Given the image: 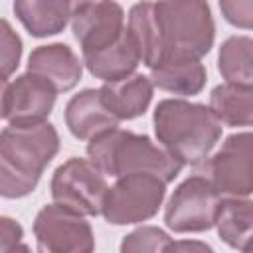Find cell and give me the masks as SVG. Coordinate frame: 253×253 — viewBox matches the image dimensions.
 Here are the masks:
<instances>
[{"label": "cell", "mask_w": 253, "mask_h": 253, "mask_svg": "<svg viewBox=\"0 0 253 253\" xmlns=\"http://www.w3.org/2000/svg\"><path fill=\"white\" fill-rule=\"evenodd\" d=\"M211 113L227 126H253V87L221 83L211 89Z\"/></svg>", "instance_id": "ac0fdd59"}, {"label": "cell", "mask_w": 253, "mask_h": 253, "mask_svg": "<svg viewBox=\"0 0 253 253\" xmlns=\"http://www.w3.org/2000/svg\"><path fill=\"white\" fill-rule=\"evenodd\" d=\"M154 134L182 166H198L221 138V123L210 107L186 99H164L154 109Z\"/></svg>", "instance_id": "3957f363"}, {"label": "cell", "mask_w": 253, "mask_h": 253, "mask_svg": "<svg viewBox=\"0 0 253 253\" xmlns=\"http://www.w3.org/2000/svg\"><path fill=\"white\" fill-rule=\"evenodd\" d=\"M28 71L45 79L57 93L71 91L83 75V61L65 43H47L32 49L28 57Z\"/></svg>", "instance_id": "4fadbf2b"}, {"label": "cell", "mask_w": 253, "mask_h": 253, "mask_svg": "<svg viewBox=\"0 0 253 253\" xmlns=\"http://www.w3.org/2000/svg\"><path fill=\"white\" fill-rule=\"evenodd\" d=\"M73 4L67 0H16L14 14L32 38H47L63 32L71 22Z\"/></svg>", "instance_id": "9a60e30c"}, {"label": "cell", "mask_w": 253, "mask_h": 253, "mask_svg": "<svg viewBox=\"0 0 253 253\" xmlns=\"http://www.w3.org/2000/svg\"><path fill=\"white\" fill-rule=\"evenodd\" d=\"M59 150V134L51 123L16 126L0 132V194L16 200L32 194Z\"/></svg>", "instance_id": "7a4b0ae2"}, {"label": "cell", "mask_w": 253, "mask_h": 253, "mask_svg": "<svg viewBox=\"0 0 253 253\" xmlns=\"http://www.w3.org/2000/svg\"><path fill=\"white\" fill-rule=\"evenodd\" d=\"M168 253H215L208 243L198 239H180L174 241Z\"/></svg>", "instance_id": "d4e9b609"}, {"label": "cell", "mask_w": 253, "mask_h": 253, "mask_svg": "<svg viewBox=\"0 0 253 253\" xmlns=\"http://www.w3.org/2000/svg\"><path fill=\"white\" fill-rule=\"evenodd\" d=\"M219 10L231 26L253 30V0H221Z\"/></svg>", "instance_id": "cb8c5ba5"}, {"label": "cell", "mask_w": 253, "mask_h": 253, "mask_svg": "<svg viewBox=\"0 0 253 253\" xmlns=\"http://www.w3.org/2000/svg\"><path fill=\"white\" fill-rule=\"evenodd\" d=\"M241 251H243V253H253V239H251V241H249Z\"/></svg>", "instance_id": "484cf974"}, {"label": "cell", "mask_w": 253, "mask_h": 253, "mask_svg": "<svg viewBox=\"0 0 253 253\" xmlns=\"http://www.w3.org/2000/svg\"><path fill=\"white\" fill-rule=\"evenodd\" d=\"M128 34L140 61L156 69L170 61H200L215 40L208 2H138L128 12Z\"/></svg>", "instance_id": "6da1fadb"}, {"label": "cell", "mask_w": 253, "mask_h": 253, "mask_svg": "<svg viewBox=\"0 0 253 253\" xmlns=\"http://www.w3.org/2000/svg\"><path fill=\"white\" fill-rule=\"evenodd\" d=\"M206 67L202 61H170L156 69H150V81L154 87L174 95H198L206 87Z\"/></svg>", "instance_id": "d6986e66"}, {"label": "cell", "mask_w": 253, "mask_h": 253, "mask_svg": "<svg viewBox=\"0 0 253 253\" xmlns=\"http://www.w3.org/2000/svg\"><path fill=\"white\" fill-rule=\"evenodd\" d=\"M221 196L206 176H190L170 196L164 223L174 233H200L215 225Z\"/></svg>", "instance_id": "52a82bcc"}, {"label": "cell", "mask_w": 253, "mask_h": 253, "mask_svg": "<svg viewBox=\"0 0 253 253\" xmlns=\"http://www.w3.org/2000/svg\"><path fill=\"white\" fill-rule=\"evenodd\" d=\"M138 63H142L140 53L134 40L128 34V28L123 34V38L111 47L91 55H83V65L89 69V73L105 83H115L134 75Z\"/></svg>", "instance_id": "2e32d148"}, {"label": "cell", "mask_w": 253, "mask_h": 253, "mask_svg": "<svg viewBox=\"0 0 253 253\" xmlns=\"http://www.w3.org/2000/svg\"><path fill=\"white\" fill-rule=\"evenodd\" d=\"M172 243V237L164 229L156 225H142L123 237L121 253H168Z\"/></svg>", "instance_id": "44dd1931"}, {"label": "cell", "mask_w": 253, "mask_h": 253, "mask_svg": "<svg viewBox=\"0 0 253 253\" xmlns=\"http://www.w3.org/2000/svg\"><path fill=\"white\" fill-rule=\"evenodd\" d=\"M217 69L225 83L253 87V38L231 36L219 45Z\"/></svg>", "instance_id": "ffe728a7"}, {"label": "cell", "mask_w": 253, "mask_h": 253, "mask_svg": "<svg viewBox=\"0 0 253 253\" xmlns=\"http://www.w3.org/2000/svg\"><path fill=\"white\" fill-rule=\"evenodd\" d=\"M0 253H34L28 243H24L22 225L8 217H0Z\"/></svg>", "instance_id": "603a6c76"}, {"label": "cell", "mask_w": 253, "mask_h": 253, "mask_svg": "<svg viewBox=\"0 0 253 253\" xmlns=\"http://www.w3.org/2000/svg\"><path fill=\"white\" fill-rule=\"evenodd\" d=\"M154 85L150 77L142 73H134L115 83H105L101 87V97L105 107L119 119L130 121L142 117L152 101Z\"/></svg>", "instance_id": "5bb4252c"}, {"label": "cell", "mask_w": 253, "mask_h": 253, "mask_svg": "<svg viewBox=\"0 0 253 253\" xmlns=\"http://www.w3.org/2000/svg\"><path fill=\"white\" fill-rule=\"evenodd\" d=\"M215 229L219 239L231 249H243L253 239V200L225 198L221 200Z\"/></svg>", "instance_id": "e0dca14e"}, {"label": "cell", "mask_w": 253, "mask_h": 253, "mask_svg": "<svg viewBox=\"0 0 253 253\" xmlns=\"http://www.w3.org/2000/svg\"><path fill=\"white\" fill-rule=\"evenodd\" d=\"M71 30L83 55L103 51L126 32L125 10L117 2H77L71 12Z\"/></svg>", "instance_id": "8fae6325"}, {"label": "cell", "mask_w": 253, "mask_h": 253, "mask_svg": "<svg viewBox=\"0 0 253 253\" xmlns=\"http://www.w3.org/2000/svg\"><path fill=\"white\" fill-rule=\"evenodd\" d=\"M57 91L45 79L26 71L4 83L2 89V119L8 125L28 126L47 123L53 111Z\"/></svg>", "instance_id": "30bf717a"}, {"label": "cell", "mask_w": 253, "mask_h": 253, "mask_svg": "<svg viewBox=\"0 0 253 253\" xmlns=\"http://www.w3.org/2000/svg\"><path fill=\"white\" fill-rule=\"evenodd\" d=\"M49 190L53 204H59L85 217L103 213L109 184L105 174L89 158L73 156L55 168Z\"/></svg>", "instance_id": "5b68a950"}, {"label": "cell", "mask_w": 253, "mask_h": 253, "mask_svg": "<svg viewBox=\"0 0 253 253\" xmlns=\"http://www.w3.org/2000/svg\"><path fill=\"white\" fill-rule=\"evenodd\" d=\"M34 235L38 253H93L95 235L91 223L59 206H43L34 219Z\"/></svg>", "instance_id": "9c48e42d"}, {"label": "cell", "mask_w": 253, "mask_h": 253, "mask_svg": "<svg viewBox=\"0 0 253 253\" xmlns=\"http://www.w3.org/2000/svg\"><path fill=\"white\" fill-rule=\"evenodd\" d=\"M206 178L225 198L253 194V132H233L204 164Z\"/></svg>", "instance_id": "ba28073f"}, {"label": "cell", "mask_w": 253, "mask_h": 253, "mask_svg": "<svg viewBox=\"0 0 253 253\" xmlns=\"http://www.w3.org/2000/svg\"><path fill=\"white\" fill-rule=\"evenodd\" d=\"M119 119L105 107L101 89H83L65 105V125L79 140H93L113 128H119Z\"/></svg>", "instance_id": "7c38bea8"}, {"label": "cell", "mask_w": 253, "mask_h": 253, "mask_svg": "<svg viewBox=\"0 0 253 253\" xmlns=\"http://www.w3.org/2000/svg\"><path fill=\"white\" fill-rule=\"evenodd\" d=\"M22 57V40L10 28L8 20H0V59H2V83L10 81V75L18 69Z\"/></svg>", "instance_id": "7402d4cb"}, {"label": "cell", "mask_w": 253, "mask_h": 253, "mask_svg": "<svg viewBox=\"0 0 253 253\" xmlns=\"http://www.w3.org/2000/svg\"><path fill=\"white\" fill-rule=\"evenodd\" d=\"M166 182L154 174H128L109 188L103 217L111 225H132L154 217L164 202Z\"/></svg>", "instance_id": "8992f818"}, {"label": "cell", "mask_w": 253, "mask_h": 253, "mask_svg": "<svg viewBox=\"0 0 253 253\" xmlns=\"http://www.w3.org/2000/svg\"><path fill=\"white\" fill-rule=\"evenodd\" d=\"M87 158L105 174L123 178L128 174H154L170 184L182 170V164L146 134L113 128L87 144Z\"/></svg>", "instance_id": "277c9868"}]
</instances>
